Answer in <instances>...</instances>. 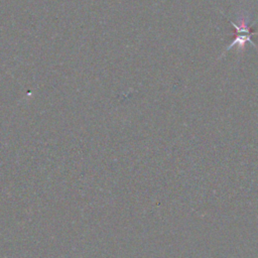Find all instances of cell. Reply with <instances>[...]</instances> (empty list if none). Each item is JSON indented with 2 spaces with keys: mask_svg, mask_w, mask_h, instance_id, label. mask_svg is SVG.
Returning a JSON list of instances; mask_svg holds the SVG:
<instances>
[{
  "mask_svg": "<svg viewBox=\"0 0 258 258\" xmlns=\"http://www.w3.org/2000/svg\"><path fill=\"white\" fill-rule=\"evenodd\" d=\"M231 23L233 24V26L235 27L236 31H235V34H234V40L231 44H229V46L227 47V49H230L231 47L235 46V45H238L241 49L244 48V45L246 44V42H250L252 43L253 45H255V43L251 40V37L253 35H256L258 33L256 32H253L251 30V28L247 25V22L245 21V19H241V21L239 22V24L237 25L236 23L232 22ZM256 46V45H255ZM257 47V46H256Z\"/></svg>",
  "mask_w": 258,
  "mask_h": 258,
  "instance_id": "cell-1",
  "label": "cell"
}]
</instances>
